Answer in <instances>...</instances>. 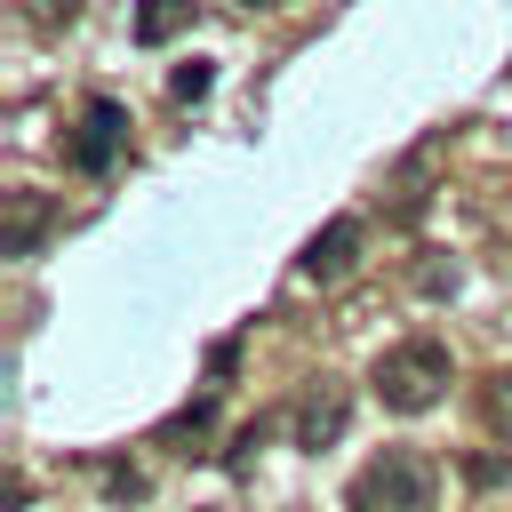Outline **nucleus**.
Wrapping results in <instances>:
<instances>
[{
    "instance_id": "4468645a",
    "label": "nucleus",
    "mask_w": 512,
    "mask_h": 512,
    "mask_svg": "<svg viewBox=\"0 0 512 512\" xmlns=\"http://www.w3.org/2000/svg\"><path fill=\"white\" fill-rule=\"evenodd\" d=\"M240 8H288V0H240Z\"/></svg>"
},
{
    "instance_id": "ddd939ff",
    "label": "nucleus",
    "mask_w": 512,
    "mask_h": 512,
    "mask_svg": "<svg viewBox=\"0 0 512 512\" xmlns=\"http://www.w3.org/2000/svg\"><path fill=\"white\" fill-rule=\"evenodd\" d=\"M104 488H112L120 504H136V496H144V472H128V464H112V472H104Z\"/></svg>"
},
{
    "instance_id": "423d86ee",
    "label": "nucleus",
    "mask_w": 512,
    "mask_h": 512,
    "mask_svg": "<svg viewBox=\"0 0 512 512\" xmlns=\"http://www.w3.org/2000/svg\"><path fill=\"white\" fill-rule=\"evenodd\" d=\"M48 232H56V200L48 192H8L0 200V256H40Z\"/></svg>"
},
{
    "instance_id": "1a4fd4ad",
    "label": "nucleus",
    "mask_w": 512,
    "mask_h": 512,
    "mask_svg": "<svg viewBox=\"0 0 512 512\" xmlns=\"http://www.w3.org/2000/svg\"><path fill=\"white\" fill-rule=\"evenodd\" d=\"M208 424H216V392H200L192 408H176V416L160 424V448H176V440H208Z\"/></svg>"
},
{
    "instance_id": "f03ea898",
    "label": "nucleus",
    "mask_w": 512,
    "mask_h": 512,
    "mask_svg": "<svg viewBox=\"0 0 512 512\" xmlns=\"http://www.w3.org/2000/svg\"><path fill=\"white\" fill-rule=\"evenodd\" d=\"M432 488H440V472H432V456H416V448H384V456H368L360 464V480H352V512H432Z\"/></svg>"
},
{
    "instance_id": "9d476101",
    "label": "nucleus",
    "mask_w": 512,
    "mask_h": 512,
    "mask_svg": "<svg viewBox=\"0 0 512 512\" xmlns=\"http://www.w3.org/2000/svg\"><path fill=\"white\" fill-rule=\"evenodd\" d=\"M208 88H216V72H208V64H200V56H192V64H176V72H168V96H176V104H200V96H208Z\"/></svg>"
},
{
    "instance_id": "f257e3e1",
    "label": "nucleus",
    "mask_w": 512,
    "mask_h": 512,
    "mask_svg": "<svg viewBox=\"0 0 512 512\" xmlns=\"http://www.w3.org/2000/svg\"><path fill=\"white\" fill-rule=\"evenodd\" d=\"M448 376H456L448 344H440V336H408V344L376 352L368 392H376L392 416H424V408H440V400H448Z\"/></svg>"
},
{
    "instance_id": "f8f14e48",
    "label": "nucleus",
    "mask_w": 512,
    "mask_h": 512,
    "mask_svg": "<svg viewBox=\"0 0 512 512\" xmlns=\"http://www.w3.org/2000/svg\"><path fill=\"white\" fill-rule=\"evenodd\" d=\"M24 16H32V24H48V32H64V24L80 16V0H24Z\"/></svg>"
},
{
    "instance_id": "6e6552de",
    "label": "nucleus",
    "mask_w": 512,
    "mask_h": 512,
    "mask_svg": "<svg viewBox=\"0 0 512 512\" xmlns=\"http://www.w3.org/2000/svg\"><path fill=\"white\" fill-rule=\"evenodd\" d=\"M480 432L488 440H512V368H488L480 376Z\"/></svg>"
},
{
    "instance_id": "7ed1b4c3",
    "label": "nucleus",
    "mask_w": 512,
    "mask_h": 512,
    "mask_svg": "<svg viewBox=\"0 0 512 512\" xmlns=\"http://www.w3.org/2000/svg\"><path fill=\"white\" fill-rule=\"evenodd\" d=\"M120 152H128V112H120L112 96H88V104H80V128H72V144H64V160H72L80 176H112Z\"/></svg>"
},
{
    "instance_id": "20e7f679",
    "label": "nucleus",
    "mask_w": 512,
    "mask_h": 512,
    "mask_svg": "<svg viewBox=\"0 0 512 512\" xmlns=\"http://www.w3.org/2000/svg\"><path fill=\"white\" fill-rule=\"evenodd\" d=\"M344 424H352V392H344L336 376H312V384L296 392V408H288V440H296V448H336Z\"/></svg>"
},
{
    "instance_id": "0eeeda50",
    "label": "nucleus",
    "mask_w": 512,
    "mask_h": 512,
    "mask_svg": "<svg viewBox=\"0 0 512 512\" xmlns=\"http://www.w3.org/2000/svg\"><path fill=\"white\" fill-rule=\"evenodd\" d=\"M200 0H136V48H168L176 32H192Z\"/></svg>"
},
{
    "instance_id": "39448f33",
    "label": "nucleus",
    "mask_w": 512,
    "mask_h": 512,
    "mask_svg": "<svg viewBox=\"0 0 512 512\" xmlns=\"http://www.w3.org/2000/svg\"><path fill=\"white\" fill-rule=\"evenodd\" d=\"M360 248H368V224L360 216H328L312 240H304V256H296V272L312 280V288H336L352 264H360Z\"/></svg>"
},
{
    "instance_id": "9b49d317",
    "label": "nucleus",
    "mask_w": 512,
    "mask_h": 512,
    "mask_svg": "<svg viewBox=\"0 0 512 512\" xmlns=\"http://www.w3.org/2000/svg\"><path fill=\"white\" fill-rule=\"evenodd\" d=\"M416 288H424V296H456V264L424 256V264H416Z\"/></svg>"
}]
</instances>
